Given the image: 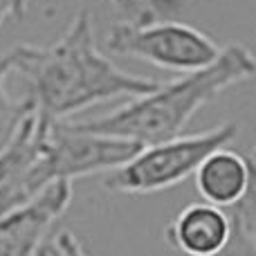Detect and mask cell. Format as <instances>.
Masks as SVG:
<instances>
[{"instance_id":"cell-13","label":"cell","mask_w":256,"mask_h":256,"mask_svg":"<svg viewBox=\"0 0 256 256\" xmlns=\"http://www.w3.org/2000/svg\"><path fill=\"white\" fill-rule=\"evenodd\" d=\"M232 212L238 216L243 230L248 232L250 238H252L254 245H256V186L254 184L250 186V191L245 194V198L240 200L236 207H232Z\"/></svg>"},{"instance_id":"cell-2","label":"cell","mask_w":256,"mask_h":256,"mask_svg":"<svg viewBox=\"0 0 256 256\" xmlns=\"http://www.w3.org/2000/svg\"><path fill=\"white\" fill-rule=\"evenodd\" d=\"M256 76V56L240 43L220 50L207 68L186 72L180 79L160 84L153 92L135 97L126 106L94 120L74 122L81 130L130 140L140 146L160 144L182 135L202 106L236 84Z\"/></svg>"},{"instance_id":"cell-7","label":"cell","mask_w":256,"mask_h":256,"mask_svg":"<svg viewBox=\"0 0 256 256\" xmlns=\"http://www.w3.org/2000/svg\"><path fill=\"white\" fill-rule=\"evenodd\" d=\"M70 202L72 182L61 180L30 204L0 216V256H36L50 227L68 212Z\"/></svg>"},{"instance_id":"cell-4","label":"cell","mask_w":256,"mask_h":256,"mask_svg":"<svg viewBox=\"0 0 256 256\" xmlns=\"http://www.w3.org/2000/svg\"><path fill=\"white\" fill-rule=\"evenodd\" d=\"M106 50L173 72H196L214 63L220 48L212 36L180 20L153 18L146 22L122 20L110 27Z\"/></svg>"},{"instance_id":"cell-15","label":"cell","mask_w":256,"mask_h":256,"mask_svg":"<svg viewBox=\"0 0 256 256\" xmlns=\"http://www.w3.org/2000/svg\"><path fill=\"white\" fill-rule=\"evenodd\" d=\"M30 0H0V32L9 20H20Z\"/></svg>"},{"instance_id":"cell-1","label":"cell","mask_w":256,"mask_h":256,"mask_svg":"<svg viewBox=\"0 0 256 256\" xmlns=\"http://www.w3.org/2000/svg\"><path fill=\"white\" fill-rule=\"evenodd\" d=\"M14 72L27 79V97L38 117L50 122H66L110 99L144 97L160 86L155 79L122 70L99 52L88 12L76 14L66 34L48 48H14Z\"/></svg>"},{"instance_id":"cell-16","label":"cell","mask_w":256,"mask_h":256,"mask_svg":"<svg viewBox=\"0 0 256 256\" xmlns=\"http://www.w3.org/2000/svg\"><path fill=\"white\" fill-rule=\"evenodd\" d=\"M146 7L150 9L155 18H164V16H171L173 12L180 9V0H144Z\"/></svg>"},{"instance_id":"cell-17","label":"cell","mask_w":256,"mask_h":256,"mask_svg":"<svg viewBox=\"0 0 256 256\" xmlns=\"http://www.w3.org/2000/svg\"><path fill=\"white\" fill-rule=\"evenodd\" d=\"M248 162H250V171H252V184L256 186V146L252 148V153H250Z\"/></svg>"},{"instance_id":"cell-11","label":"cell","mask_w":256,"mask_h":256,"mask_svg":"<svg viewBox=\"0 0 256 256\" xmlns=\"http://www.w3.org/2000/svg\"><path fill=\"white\" fill-rule=\"evenodd\" d=\"M36 256H88L84 250V245L79 243L72 232H58L50 240H45L40 245Z\"/></svg>"},{"instance_id":"cell-12","label":"cell","mask_w":256,"mask_h":256,"mask_svg":"<svg viewBox=\"0 0 256 256\" xmlns=\"http://www.w3.org/2000/svg\"><path fill=\"white\" fill-rule=\"evenodd\" d=\"M232 218H234V230H232L230 243H227L216 256H256V245H254V240L250 238L248 232L243 230L238 216L232 212Z\"/></svg>"},{"instance_id":"cell-10","label":"cell","mask_w":256,"mask_h":256,"mask_svg":"<svg viewBox=\"0 0 256 256\" xmlns=\"http://www.w3.org/2000/svg\"><path fill=\"white\" fill-rule=\"evenodd\" d=\"M14 72V50L0 56V148L12 140L14 130L34 108V102L30 97L14 99L7 90V76Z\"/></svg>"},{"instance_id":"cell-14","label":"cell","mask_w":256,"mask_h":256,"mask_svg":"<svg viewBox=\"0 0 256 256\" xmlns=\"http://www.w3.org/2000/svg\"><path fill=\"white\" fill-rule=\"evenodd\" d=\"M110 4L117 12L124 16V20H132V22H146L153 20V14L146 7L144 0H110Z\"/></svg>"},{"instance_id":"cell-6","label":"cell","mask_w":256,"mask_h":256,"mask_svg":"<svg viewBox=\"0 0 256 256\" xmlns=\"http://www.w3.org/2000/svg\"><path fill=\"white\" fill-rule=\"evenodd\" d=\"M40 142V120L36 110H32L14 130L12 140L0 148V216L25 207L45 191L36 176Z\"/></svg>"},{"instance_id":"cell-9","label":"cell","mask_w":256,"mask_h":256,"mask_svg":"<svg viewBox=\"0 0 256 256\" xmlns=\"http://www.w3.org/2000/svg\"><path fill=\"white\" fill-rule=\"evenodd\" d=\"M196 186L204 202L216 207H236L252 186L248 158L230 148H218L196 171Z\"/></svg>"},{"instance_id":"cell-8","label":"cell","mask_w":256,"mask_h":256,"mask_svg":"<svg viewBox=\"0 0 256 256\" xmlns=\"http://www.w3.org/2000/svg\"><path fill=\"white\" fill-rule=\"evenodd\" d=\"M234 218L232 212L209 202L186 204L164 230V240L184 256H216L230 243Z\"/></svg>"},{"instance_id":"cell-3","label":"cell","mask_w":256,"mask_h":256,"mask_svg":"<svg viewBox=\"0 0 256 256\" xmlns=\"http://www.w3.org/2000/svg\"><path fill=\"white\" fill-rule=\"evenodd\" d=\"M238 135L236 122L200 130L194 135H178L160 144L144 146L124 166L110 171L104 178V186L112 194L148 196L160 194L196 176L204 158L218 148H225Z\"/></svg>"},{"instance_id":"cell-5","label":"cell","mask_w":256,"mask_h":256,"mask_svg":"<svg viewBox=\"0 0 256 256\" xmlns=\"http://www.w3.org/2000/svg\"><path fill=\"white\" fill-rule=\"evenodd\" d=\"M38 120L43 142L36 176L43 189L61 180L72 182L74 178L110 173L124 166L144 148L130 140L81 130L74 122H50L43 117Z\"/></svg>"}]
</instances>
